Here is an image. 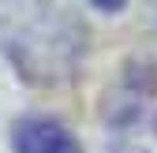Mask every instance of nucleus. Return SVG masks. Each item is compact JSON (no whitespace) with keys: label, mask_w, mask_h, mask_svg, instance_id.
Listing matches in <instances>:
<instances>
[{"label":"nucleus","mask_w":157,"mask_h":153,"mask_svg":"<svg viewBox=\"0 0 157 153\" xmlns=\"http://www.w3.org/2000/svg\"><path fill=\"white\" fill-rule=\"evenodd\" d=\"M0 49L30 82H64L78 67L86 34L49 0H0Z\"/></svg>","instance_id":"1"},{"label":"nucleus","mask_w":157,"mask_h":153,"mask_svg":"<svg viewBox=\"0 0 157 153\" xmlns=\"http://www.w3.org/2000/svg\"><path fill=\"white\" fill-rule=\"evenodd\" d=\"M15 153H82L78 138L52 116H26L11 131Z\"/></svg>","instance_id":"2"},{"label":"nucleus","mask_w":157,"mask_h":153,"mask_svg":"<svg viewBox=\"0 0 157 153\" xmlns=\"http://www.w3.org/2000/svg\"><path fill=\"white\" fill-rule=\"evenodd\" d=\"M90 4H94V8H101V11H120L127 0H90Z\"/></svg>","instance_id":"3"}]
</instances>
